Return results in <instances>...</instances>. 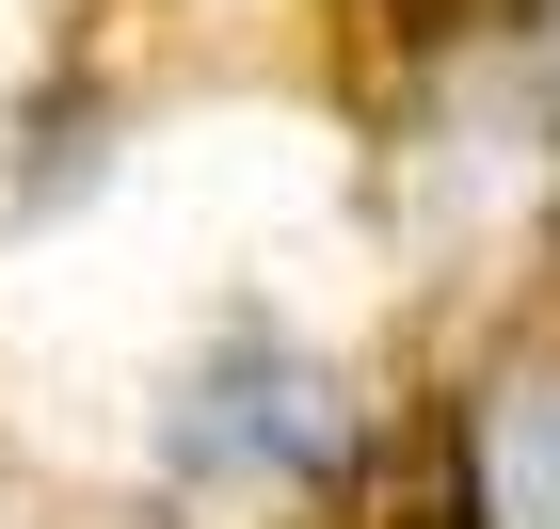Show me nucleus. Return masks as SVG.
Here are the masks:
<instances>
[{
	"label": "nucleus",
	"instance_id": "nucleus-1",
	"mask_svg": "<svg viewBox=\"0 0 560 529\" xmlns=\"http://www.w3.org/2000/svg\"><path fill=\"white\" fill-rule=\"evenodd\" d=\"M497 529H560V386H528V401H497Z\"/></svg>",
	"mask_w": 560,
	"mask_h": 529
}]
</instances>
